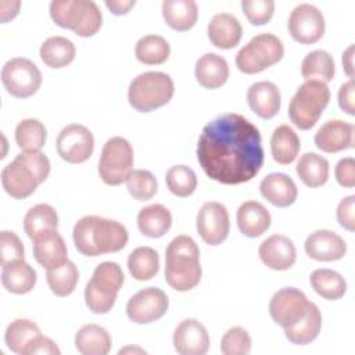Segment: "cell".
I'll return each mask as SVG.
<instances>
[{"mask_svg":"<svg viewBox=\"0 0 355 355\" xmlns=\"http://www.w3.org/2000/svg\"><path fill=\"white\" fill-rule=\"evenodd\" d=\"M135 154L132 144L121 136L108 139L98 159V176L108 186H118L129 178L133 171Z\"/></svg>","mask_w":355,"mask_h":355,"instance_id":"cell-10","label":"cell"},{"mask_svg":"<svg viewBox=\"0 0 355 355\" xmlns=\"http://www.w3.org/2000/svg\"><path fill=\"white\" fill-rule=\"evenodd\" d=\"M194 75L197 82L205 89H219L229 78L227 61L215 53H205L196 61Z\"/></svg>","mask_w":355,"mask_h":355,"instance_id":"cell-26","label":"cell"},{"mask_svg":"<svg viewBox=\"0 0 355 355\" xmlns=\"http://www.w3.org/2000/svg\"><path fill=\"white\" fill-rule=\"evenodd\" d=\"M308 306L309 301L300 288L284 287L272 295L269 313L276 324L286 329L301 320Z\"/></svg>","mask_w":355,"mask_h":355,"instance_id":"cell-15","label":"cell"},{"mask_svg":"<svg viewBox=\"0 0 355 355\" xmlns=\"http://www.w3.org/2000/svg\"><path fill=\"white\" fill-rule=\"evenodd\" d=\"M42 61L50 68H64L69 65L76 55L75 44L64 36L47 37L39 50Z\"/></svg>","mask_w":355,"mask_h":355,"instance_id":"cell-33","label":"cell"},{"mask_svg":"<svg viewBox=\"0 0 355 355\" xmlns=\"http://www.w3.org/2000/svg\"><path fill=\"white\" fill-rule=\"evenodd\" d=\"M172 226V214L162 204H151L137 214V227L140 233L150 239H159Z\"/></svg>","mask_w":355,"mask_h":355,"instance_id":"cell-28","label":"cell"},{"mask_svg":"<svg viewBox=\"0 0 355 355\" xmlns=\"http://www.w3.org/2000/svg\"><path fill=\"white\" fill-rule=\"evenodd\" d=\"M336 73L333 55L326 50H313L308 53L301 62V75L305 80L330 82Z\"/></svg>","mask_w":355,"mask_h":355,"instance_id":"cell-35","label":"cell"},{"mask_svg":"<svg viewBox=\"0 0 355 355\" xmlns=\"http://www.w3.org/2000/svg\"><path fill=\"white\" fill-rule=\"evenodd\" d=\"M209 42L220 49L230 50L236 47L243 36V28L237 17L229 12H218L208 22L207 28Z\"/></svg>","mask_w":355,"mask_h":355,"instance_id":"cell-22","label":"cell"},{"mask_svg":"<svg viewBox=\"0 0 355 355\" xmlns=\"http://www.w3.org/2000/svg\"><path fill=\"white\" fill-rule=\"evenodd\" d=\"M50 173V159L40 151H22L1 171L4 191L14 198L33 194Z\"/></svg>","mask_w":355,"mask_h":355,"instance_id":"cell-4","label":"cell"},{"mask_svg":"<svg viewBox=\"0 0 355 355\" xmlns=\"http://www.w3.org/2000/svg\"><path fill=\"white\" fill-rule=\"evenodd\" d=\"M105 7L114 14V15H125L130 11L132 7H135V0H105Z\"/></svg>","mask_w":355,"mask_h":355,"instance_id":"cell-53","label":"cell"},{"mask_svg":"<svg viewBox=\"0 0 355 355\" xmlns=\"http://www.w3.org/2000/svg\"><path fill=\"white\" fill-rule=\"evenodd\" d=\"M72 237L75 248L82 255L98 257L121 251L128 244L129 233L118 220L86 215L75 223Z\"/></svg>","mask_w":355,"mask_h":355,"instance_id":"cell-2","label":"cell"},{"mask_svg":"<svg viewBox=\"0 0 355 355\" xmlns=\"http://www.w3.org/2000/svg\"><path fill=\"white\" fill-rule=\"evenodd\" d=\"M50 17L55 25L80 37L96 35L103 24V14L93 0H53Z\"/></svg>","mask_w":355,"mask_h":355,"instance_id":"cell-5","label":"cell"},{"mask_svg":"<svg viewBox=\"0 0 355 355\" xmlns=\"http://www.w3.org/2000/svg\"><path fill=\"white\" fill-rule=\"evenodd\" d=\"M111 347L110 333L98 324H85L75 334V348L82 355H107Z\"/></svg>","mask_w":355,"mask_h":355,"instance_id":"cell-29","label":"cell"},{"mask_svg":"<svg viewBox=\"0 0 355 355\" xmlns=\"http://www.w3.org/2000/svg\"><path fill=\"white\" fill-rule=\"evenodd\" d=\"M343 68L349 79H354V44H349L348 49L343 53Z\"/></svg>","mask_w":355,"mask_h":355,"instance_id":"cell-54","label":"cell"},{"mask_svg":"<svg viewBox=\"0 0 355 355\" xmlns=\"http://www.w3.org/2000/svg\"><path fill=\"white\" fill-rule=\"evenodd\" d=\"M324 17L322 11L309 3H301L293 8L287 21L290 36L301 44L316 43L324 33Z\"/></svg>","mask_w":355,"mask_h":355,"instance_id":"cell-12","label":"cell"},{"mask_svg":"<svg viewBox=\"0 0 355 355\" xmlns=\"http://www.w3.org/2000/svg\"><path fill=\"white\" fill-rule=\"evenodd\" d=\"M354 125L343 119L324 122L315 133V146L329 154L354 148Z\"/></svg>","mask_w":355,"mask_h":355,"instance_id":"cell-20","label":"cell"},{"mask_svg":"<svg viewBox=\"0 0 355 355\" xmlns=\"http://www.w3.org/2000/svg\"><path fill=\"white\" fill-rule=\"evenodd\" d=\"M258 255L265 266L272 270H287L297 259V250L291 239L284 234H272L258 248Z\"/></svg>","mask_w":355,"mask_h":355,"instance_id":"cell-19","label":"cell"},{"mask_svg":"<svg viewBox=\"0 0 355 355\" xmlns=\"http://www.w3.org/2000/svg\"><path fill=\"white\" fill-rule=\"evenodd\" d=\"M25 250L19 237L10 230H1L0 233V263L1 266L15 261L24 259Z\"/></svg>","mask_w":355,"mask_h":355,"instance_id":"cell-47","label":"cell"},{"mask_svg":"<svg viewBox=\"0 0 355 355\" xmlns=\"http://www.w3.org/2000/svg\"><path fill=\"white\" fill-rule=\"evenodd\" d=\"M197 161L205 175L218 183L250 182L263 165L259 129L240 114L218 115L200 133Z\"/></svg>","mask_w":355,"mask_h":355,"instance_id":"cell-1","label":"cell"},{"mask_svg":"<svg viewBox=\"0 0 355 355\" xmlns=\"http://www.w3.org/2000/svg\"><path fill=\"white\" fill-rule=\"evenodd\" d=\"M301 148L298 135L288 125L277 126L270 137V151L273 159L280 165H288L295 161Z\"/></svg>","mask_w":355,"mask_h":355,"instance_id":"cell-31","label":"cell"},{"mask_svg":"<svg viewBox=\"0 0 355 355\" xmlns=\"http://www.w3.org/2000/svg\"><path fill=\"white\" fill-rule=\"evenodd\" d=\"M162 17L172 29L184 32L196 25L198 7L194 0H164Z\"/></svg>","mask_w":355,"mask_h":355,"instance_id":"cell-30","label":"cell"},{"mask_svg":"<svg viewBox=\"0 0 355 355\" xmlns=\"http://www.w3.org/2000/svg\"><path fill=\"white\" fill-rule=\"evenodd\" d=\"M55 147L60 158L65 162L82 164L93 154L94 137L86 126L69 123L58 133Z\"/></svg>","mask_w":355,"mask_h":355,"instance_id":"cell-13","label":"cell"},{"mask_svg":"<svg viewBox=\"0 0 355 355\" xmlns=\"http://www.w3.org/2000/svg\"><path fill=\"white\" fill-rule=\"evenodd\" d=\"M171 54V46L168 40L159 35L141 36L135 47V55L137 61L146 65L164 64Z\"/></svg>","mask_w":355,"mask_h":355,"instance_id":"cell-39","label":"cell"},{"mask_svg":"<svg viewBox=\"0 0 355 355\" xmlns=\"http://www.w3.org/2000/svg\"><path fill=\"white\" fill-rule=\"evenodd\" d=\"M322 329V313L316 304L309 302L306 313L295 324L286 327V338L295 345H306L312 343L320 333Z\"/></svg>","mask_w":355,"mask_h":355,"instance_id":"cell-32","label":"cell"},{"mask_svg":"<svg viewBox=\"0 0 355 355\" xmlns=\"http://www.w3.org/2000/svg\"><path fill=\"white\" fill-rule=\"evenodd\" d=\"M173 93L175 85L168 73L148 71L132 79L128 87V100L136 111L150 112L168 104Z\"/></svg>","mask_w":355,"mask_h":355,"instance_id":"cell-7","label":"cell"},{"mask_svg":"<svg viewBox=\"0 0 355 355\" xmlns=\"http://www.w3.org/2000/svg\"><path fill=\"white\" fill-rule=\"evenodd\" d=\"M259 191L265 200L277 208L293 205L298 197V189L294 180L280 172L266 175L259 183Z\"/></svg>","mask_w":355,"mask_h":355,"instance_id":"cell-24","label":"cell"},{"mask_svg":"<svg viewBox=\"0 0 355 355\" xmlns=\"http://www.w3.org/2000/svg\"><path fill=\"white\" fill-rule=\"evenodd\" d=\"M336 180L343 187H354L355 186V159L352 157L341 158L334 169Z\"/></svg>","mask_w":355,"mask_h":355,"instance_id":"cell-50","label":"cell"},{"mask_svg":"<svg viewBox=\"0 0 355 355\" xmlns=\"http://www.w3.org/2000/svg\"><path fill=\"white\" fill-rule=\"evenodd\" d=\"M165 280L176 291L194 288L202 276L197 243L186 234L171 240L165 250Z\"/></svg>","mask_w":355,"mask_h":355,"instance_id":"cell-3","label":"cell"},{"mask_svg":"<svg viewBox=\"0 0 355 355\" xmlns=\"http://www.w3.org/2000/svg\"><path fill=\"white\" fill-rule=\"evenodd\" d=\"M173 347L180 355H204L209 348L205 326L197 319L182 320L173 331Z\"/></svg>","mask_w":355,"mask_h":355,"instance_id":"cell-18","label":"cell"},{"mask_svg":"<svg viewBox=\"0 0 355 355\" xmlns=\"http://www.w3.org/2000/svg\"><path fill=\"white\" fill-rule=\"evenodd\" d=\"M123 280V272L116 262L98 263L85 287V302L89 311L97 315L108 313L115 305Z\"/></svg>","mask_w":355,"mask_h":355,"instance_id":"cell-6","label":"cell"},{"mask_svg":"<svg viewBox=\"0 0 355 355\" xmlns=\"http://www.w3.org/2000/svg\"><path fill=\"white\" fill-rule=\"evenodd\" d=\"M33 257L43 268L54 269L68 261V250L57 230L47 232L33 240Z\"/></svg>","mask_w":355,"mask_h":355,"instance_id":"cell-23","label":"cell"},{"mask_svg":"<svg viewBox=\"0 0 355 355\" xmlns=\"http://www.w3.org/2000/svg\"><path fill=\"white\" fill-rule=\"evenodd\" d=\"M309 283L316 294L329 301H336L347 293L345 279L331 269H316L309 276Z\"/></svg>","mask_w":355,"mask_h":355,"instance_id":"cell-37","label":"cell"},{"mask_svg":"<svg viewBox=\"0 0 355 355\" xmlns=\"http://www.w3.org/2000/svg\"><path fill=\"white\" fill-rule=\"evenodd\" d=\"M247 103L259 118L270 119L280 111V90L273 82H255L247 90Z\"/></svg>","mask_w":355,"mask_h":355,"instance_id":"cell-21","label":"cell"},{"mask_svg":"<svg viewBox=\"0 0 355 355\" xmlns=\"http://www.w3.org/2000/svg\"><path fill=\"white\" fill-rule=\"evenodd\" d=\"M21 7V1L18 0H1L0 1V19L1 22H8L10 19L15 18Z\"/></svg>","mask_w":355,"mask_h":355,"instance_id":"cell-52","label":"cell"},{"mask_svg":"<svg viewBox=\"0 0 355 355\" xmlns=\"http://www.w3.org/2000/svg\"><path fill=\"white\" fill-rule=\"evenodd\" d=\"M128 269L133 279L139 282L153 279L159 270L158 252L147 245L135 248L128 257Z\"/></svg>","mask_w":355,"mask_h":355,"instance_id":"cell-38","label":"cell"},{"mask_svg":"<svg viewBox=\"0 0 355 355\" xmlns=\"http://www.w3.org/2000/svg\"><path fill=\"white\" fill-rule=\"evenodd\" d=\"M169 308L166 294L158 287H147L133 294L126 304L128 318L137 324H147L161 319Z\"/></svg>","mask_w":355,"mask_h":355,"instance_id":"cell-14","label":"cell"},{"mask_svg":"<svg viewBox=\"0 0 355 355\" xmlns=\"http://www.w3.org/2000/svg\"><path fill=\"white\" fill-rule=\"evenodd\" d=\"M295 171L305 186L320 187L329 179V161L316 153H305L300 157Z\"/></svg>","mask_w":355,"mask_h":355,"instance_id":"cell-36","label":"cell"},{"mask_svg":"<svg viewBox=\"0 0 355 355\" xmlns=\"http://www.w3.org/2000/svg\"><path fill=\"white\" fill-rule=\"evenodd\" d=\"M237 226L240 232L250 239L262 236L270 226L272 218L269 211L258 201H244L237 209Z\"/></svg>","mask_w":355,"mask_h":355,"instance_id":"cell-25","label":"cell"},{"mask_svg":"<svg viewBox=\"0 0 355 355\" xmlns=\"http://www.w3.org/2000/svg\"><path fill=\"white\" fill-rule=\"evenodd\" d=\"M304 248L311 259L319 262L338 261L347 254L345 240L329 229H319L311 233L304 243Z\"/></svg>","mask_w":355,"mask_h":355,"instance_id":"cell-17","label":"cell"},{"mask_svg":"<svg viewBox=\"0 0 355 355\" xmlns=\"http://www.w3.org/2000/svg\"><path fill=\"white\" fill-rule=\"evenodd\" d=\"M165 182L176 197H189L197 189V176L187 165H173L166 171Z\"/></svg>","mask_w":355,"mask_h":355,"instance_id":"cell-43","label":"cell"},{"mask_svg":"<svg viewBox=\"0 0 355 355\" xmlns=\"http://www.w3.org/2000/svg\"><path fill=\"white\" fill-rule=\"evenodd\" d=\"M1 83L8 94L17 98H28L40 89L42 72L31 60L15 57L3 65Z\"/></svg>","mask_w":355,"mask_h":355,"instance_id":"cell-11","label":"cell"},{"mask_svg":"<svg viewBox=\"0 0 355 355\" xmlns=\"http://www.w3.org/2000/svg\"><path fill=\"white\" fill-rule=\"evenodd\" d=\"M58 215L57 211L49 204L33 205L24 218V229L26 236L33 241L36 237L57 230Z\"/></svg>","mask_w":355,"mask_h":355,"instance_id":"cell-34","label":"cell"},{"mask_svg":"<svg viewBox=\"0 0 355 355\" xmlns=\"http://www.w3.org/2000/svg\"><path fill=\"white\" fill-rule=\"evenodd\" d=\"M46 280L53 294L57 297H68L73 293L79 280L78 266L72 261H67L58 268L49 269Z\"/></svg>","mask_w":355,"mask_h":355,"instance_id":"cell-41","label":"cell"},{"mask_svg":"<svg viewBox=\"0 0 355 355\" xmlns=\"http://www.w3.org/2000/svg\"><path fill=\"white\" fill-rule=\"evenodd\" d=\"M196 227L201 239L208 245L222 244L230 230L229 212L226 207L218 201L204 202L197 212Z\"/></svg>","mask_w":355,"mask_h":355,"instance_id":"cell-16","label":"cell"},{"mask_svg":"<svg viewBox=\"0 0 355 355\" xmlns=\"http://www.w3.org/2000/svg\"><path fill=\"white\" fill-rule=\"evenodd\" d=\"M284 55L283 42L272 33L255 35L236 54V67L240 72L254 75L277 64Z\"/></svg>","mask_w":355,"mask_h":355,"instance_id":"cell-9","label":"cell"},{"mask_svg":"<svg viewBox=\"0 0 355 355\" xmlns=\"http://www.w3.org/2000/svg\"><path fill=\"white\" fill-rule=\"evenodd\" d=\"M36 280V270L25 259L11 261L1 268V284L8 293L26 294L33 290Z\"/></svg>","mask_w":355,"mask_h":355,"instance_id":"cell-27","label":"cell"},{"mask_svg":"<svg viewBox=\"0 0 355 355\" xmlns=\"http://www.w3.org/2000/svg\"><path fill=\"white\" fill-rule=\"evenodd\" d=\"M39 334L40 329L35 322L29 319H15L7 326L4 333V341L10 351L21 354L24 347Z\"/></svg>","mask_w":355,"mask_h":355,"instance_id":"cell-42","label":"cell"},{"mask_svg":"<svg viewBox=\"0 0 355 355\" xmlns=\"http://www.w3.org/2000/svg\"><path fill=\"white\" fill-rule=\"evenodd\" d=\"M126 189L135 200L147 201L155 196L158 184L155 176L150 171L133 169L126 179Z\"/></svg>","mask_w":355,"mask_h":355,"instance_id":"cell-44","label":"cell"},{"mask_svg":"<svg viewBox=\"0 0 355 355\" xmlns=\"http://www.w3.org/2000/svg\"><path fill=\"white\" fill-rule=\"evenodd\" d=\"M46 140L47 130L39 119H22L15 128V143L22 151H40Z\"/></svg>","mask_w":355,"mask_h":355,"instance_id":"cell-40","label":"cell"},{"mask_svg":"<svg viewBox=\"0 0 355 355\" xmlns=\"http://www.w3.org/2000/svg\"><path fill=\"white\" fill-rule=\"evenodd\" d=\"M354 93H355V85L354 79H348V82L343 83L338 89V105L340 108L347 112L348 115H355V103H354Z\"/></svg>","mask_w":355,"mask_h":355,"instance_id":"cell-51","label":"cell"},{"mask_svg":"<svg viewBox=\"0 0 355 355\" xmlns=\"http://www.w3.org/2000/svg\"><path fill=\"white\" fill-rule=\"evenodd\" d=\"M241 8L248 22L252 25H265L268 24L275 12L273 0H243Z\"/></svg>","mask_w":355,"mask_h":355,"instance_id":"cell-46","label":"cell"},{"mask_svg":"<svg viewBox=\"0 0 355 355\" xmlns=\"http://www.w3.org/2000/svg\"><path fill=\"white\" fill-rule=\"evenodd\" d=\"M128 352H137V354H146V351L143 349V348H139V347H126V348H121L119 349V355H122V354H128Z\"/></svg>","mask_w":355,"mask_h":355,"instance_id":"cell-55","label":"cell"},{"mask_svg":"<svg viewBox=\"0 0 355 355\" xmlns=\"http://www.w3.org/2000/svg\"><path fill=\"white\" fill-rule=\"evenodd\" d=\"M330 101V90L324 82L305 80L298 86L288 104L290 121L301 130L316 125Z\"/></svg>","mask_w":355,"mask_h":355,"instance_id":"cell-8","label":"cell"},{"mask_svg":"<svg viewBox=\"0 0 355 355\" xmlns=\"http://www.w3.org/2000/svg\"><path fill=\"white\" fill-rule=\"evenodd\" d=\"M220 352L223 355H248L251 352V337L240 326L230 327L220 340Z\"/></svg>","mask_w":355,"mask_h":355,"instance_id":"cell-45","label":"cell"},{"mask_svg":"<svg viewBox=\"0 0 355 355\" xmlns=\"http://www.w3.org/2000/svg\"><path fill=\"white\" fill-rule=\"evenodd\" d=\"M355 196L344 197L337 205V222L348 232L355 230Z\"/></svg>","mask_w":355,"mask_h":355,"instance_id":"cell-49","label":"cell"},{"mask_svg":"<svg viewBox=\"0 0 355 355\" xmlns=\"http://www.w3.org/2000/svg\"><path fill=\"white\" fill-rule=\"evenodd\" d=\"M61 351L57 344L46 336H36L21 351V355H60Z\"/></svg>","mask_w":355,"mask_h":355,"instance_id":"cell-48","label":"cell"}]
</instances>
